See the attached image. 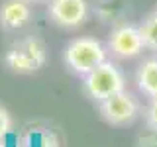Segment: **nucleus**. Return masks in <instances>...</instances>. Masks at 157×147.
<instances>
[{
    "label": "nucleus",
    "mask_w": 157,
    "mask_h": 147,
    "mask_svg": "<svg viewBox=\"0 0 157 147\" xmlns=\"http://www.w3.org/2000/svg\"><path fill=\"white\" fill-rule=\"evenodd\" d=\"M18 147H28V145H26V143H24V141H22V143H20Z\"/></svg>",
    "instance_id": "14"
},
{
    "label": "nucleus",
    "mask_w": 157,
    "mask_h": 147,
    "mask_svg": "<svg viewBox=\"0 0 157 147\" xmlns=\"http://www.w3.org/2000/svg\"><path fill=\"white\" fill-rule=\"evenodd\" d=\"M12 131V116L4 106H0V139H6Z\"/></svg>",
    "instance_id": "10"
},
{
    "label": "nucleus",
    "mask_w": 157,
    "mask_h": 147,
    "mask_svg": "<svg viewBox=\"0 0 157 147\" xmlns=\"http://www.w3.org/2000/svg\"><path fill=\"white\" fill-rule=\"evenodd\" d=\"M137 86L149 98H157V59H147L137 71Z\"/></svg>",
    "instance_id": "8"
},
{
    "label": "nucleus",
    "mask_w": 157,
    "mask_h": 147,
    "mask_svg": "<svg viewBox=\"0 0 157 147\" xmlns=\"http://www.w3.org/2000/svg\"><path fill=\"white\" fill-rule=\"evenodd\" d=\"M147 126L157 131V98L151 102L149 110H147Z\"/></svg>",
    "instance_id": "11"
},
{
    "label": "nucleus",
    "mask_w": 157,
    "mask_h": 147,
    "mask_svg": "<svg viewBox=\"0 0 157 147\" xmlns=\"http://www.w3.org/2000/svg\"><path fill=\"white\" fill-rule=\"evenodd\" d=\"M137 110H140V106H137L136 98L124 90L100 102V114L112 126L132 124L137 116Z\"/></svg>",
    "instance_id": "4"
},
{
    "label": "nucleus",
    "mask_w": 157,
    "mask_h": 147,
    "mask_svg": "<svg viewBox=\"0 0 157 147\" xmlns=\"http://www.w3.org/2000/svg\"><path fill=\"white\" fill-rule=\"evenodd\" d=\"M124 75L118 69L114 63L104 61L100 63L96 69H92L88 75H85V81H82V90L88 98L96 102H102L106 98L118 94V92L124 90Z\"/></svg>",
    "instance_id": "3"
},
{
    "label": "nucleus",
    "mask_w": 157,
    "mask_h": 147,
    "mask_svg": "<svg viewBox=\"0 0 157 147\" xmlns=\"http://www.w3.org/2000/svg\"><path fill=\"white\" fill-rule=\"evenodd\" d=\"M140 33H141L145 47L157 49V12L145 18V22L140 26Z\"/></svg>",
    "instance_id": "9"
},
{
    "label": "nucleus",
    "mask_w": 157,
    "mask_h": 147,
    "mask_svg": "<svg viewBox=\"0 0 157 147\" xmlns=\"http://www.w3.org/2000/svg\"><path fill=\"white\" fill-rule=\"evenodd\" d=\"M0 147H6V139H0Z\"/></svg>",
    "instance_id": "12"
},
{
    "label": "nucleus",
    "mask_w": 157,
    "mask_h": 147,
    "mask_svg": "<svg viewBox=\"0 0 157 147\" xmlns=\"http://www.w3.org/2000/svg\"><path fill=\"white\" fill-rule=\"evenodd\" d=\"M28 2H49V0H28Z\"/></svg>",
    "instance_id": "13"
},
{
    "label": "nucleus",
    "mask_w": 157,
    "mask_h": 147,
    "mask_svg": "<svg viewBox=\"0 0 157 147\" xmlns=\"http://www.w3.org/2000/svg\"><path fill=\"white\" fill-rule=\"evenodd\" d=\"M63 61L69 71L85 77L106 61V51L104 45L94 37H77L67 43L63 51Z\"/></svg>",
    "instance_id": "1"
},
{
    "label": "nucleus",
    "mask_w": 157,
    "mask_h": 147,
    "mask_svg": "<svg viewBox=\"0 0 157 147\" xmlns=\"http://www.w3.org/2000/svg\"><path fill=\"white\" fill-rule=\"evenodd\" d=\"M49 20L61 28H77L86 22V0H49Z\"/></svg>",
    "instance_id": "5"
},
{
    "label": "nucleus",
    "mask_w": 157,
    "mask_h": 147,
    "mask_svg": "<svg viewBox=\"0 0 157 147\" xmlns=\"http://www.w3.org/2000/svg\"><path fill=\"white\" fill-rule=\"evenodd\" d=\"M45 61H47L45 45L37 37H26L12 43L4 55V65L18 75L36 73L45 65Z\"/></svg>",
    "instance_id": "2"
},
{
    "label": "nucleus",
    "mask_w": 157,
    "mask_h": 147,
    "mask_svg": "<svg viewBox=\"0 0 157 147\" xmlns=\"http://www.w3.org/2000/svg\"><path fill=\"white\" fill-rule=\"evenodd\" d=\"M32 18L28 0H4L0 4V28L2 29H20Z\"/></svg>",
    "instance_id": "7"
},
{
    "label": "nucleus",
    "mask_w": 157,
    "mask_h": 147,
    "mask_svg": "<svg viewBox=\"0 0 157 147\" xmlns=\"http://www.w3.org/2000/svg\"><path fill=\"white\" fill-rule=\"evenodd\" d=\"M108 47L114 53L116 57L122 59H130V57H137L141 51H144L145 43L141 39L140 28L134 26H120L116 28L114 32L110 33V39H108Z\"/></svg>",
    "instance_id": "6"
}]
</instances>
